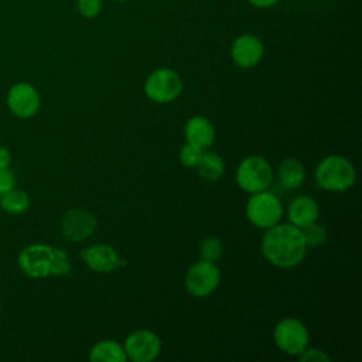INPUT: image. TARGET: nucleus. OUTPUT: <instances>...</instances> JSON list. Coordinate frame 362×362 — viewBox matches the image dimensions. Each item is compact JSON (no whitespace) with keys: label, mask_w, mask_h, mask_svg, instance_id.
Here are the masks:
<instances>
[{"label":"nucleus","mask_w":362,"mask_h":362,"mask_svg":"<svg viewBox=\"0 0 362 362\" xmlns=\"http://www.w3.org/2000/svg\"><path fill=\"white\" fill-rule=\"evenodd\" d=\"M274 341L283 352L298 355L307 348L308 331L301 321L296 318H284L274 328Z\"/></svg>","instance_id":"obj_8"},{"label":"nucleus","mask_w":362,"mask_h":362,"mask_svg":"<svg viewBox=\"0 0 362 362\" xmlns=\"http://www.w3.org/2000/svg\"><path fill=\"white\" fill-rule=\"evenodd\" d=\"M0 311H1V301H0Z\"/></svg>","instance_id":"obj_30"},{"label":"nucleus","mask_w":362,"mask_h":362,"mask_svg":"<svg viewBox=\"0 0 362 362\" xmlns=\"http://www.w3.org/2000/svg\"><path fill=\"white\" fill-rule=\"evenodd\" d=\"M283 215L281 201L269 191L255 192L246 204V216L257 228L269 229L274 226Z\"/></svg>","instance_id":"obj_3"},{"label":"nucleus","mask_w":362,"mask_h":362,"mask_svg":"<svg viewBox=\"0 0 362 362\" xmlns=\"http://www.w3.org/2000/svg\"><path fill=\"white\" fill-rule=\"evenodd\" d=\"M221 273L215 263L201 260L189 267L185 277V286L192 296L206 297L216 288Z\"/></svg>","instance_id":"obj_9"},{"label":"nucleus","mask_w":362,"mask_h":362,"mask_svg":"<svg viewBox=\"0 0 362 362\" xmlns=\"http://www.w3.org/2000/svg\"><path fill=\"white\" fill-rule=\"evenodd\" d=\"M6 103L13 116L18 119H30L37 115L41 99L38 90L31 83L17 82L8 89Z\"/></svg>","instance_id":"obj_7"},{"label":"nucleus","mask_w":362,"mask_h":362,"mask_svg":"<svg viewBox=\"0 0 362 362\" xmlns=\"http://www.w3.org/2000/svg\"><path fill=\"white\" fill-rule=\"evenodd\" d=\"M273 180L270 164L260 156L246 157L238 168L236 181L239 187L250 194L264 191Z\"/></svg>","instance_id":"obj_4"},{"label":"nucleus","mask_w":362,"mask_h":362,"mask_svg":"<svg viewBox=\"0 0 362 362\" xmlns=\"http://www.w3.org/2000/svg\"><path fill=\"white\" fill-rule=\"evenodd\" d=\"M89 358L95 362H124L126 352L115 341H100L92 348Z\"/></svg>","instance_id":"obj_18"},{"label":"nucleus","mask_w":362,"mask_h":362,"mask_svg":"<svg viewBox=\"0 0 362 362\" xmlns=\"http://www.w3.org/2000/svg\"><path fill=\"white\" fill-rule=\"evenodd\" d=\"M71 272V262L68 253L64 249L54 247V256L51 263V276H64Z\"/></svg>","instance_id":"obj_22"},{"label":"nucleus","mask_w":362,"mask_h":362,"mask_svg":"<svg viewBox=\"0 0 362 362\" xmlns=\"http://www.w3.org/2000/svg\"><path fill=\"white\" fill-rule=\"evenodd\" d=\"M30 206V197L25 191L11 188L0 195V208L8 215H21Z\"/></svg>","instance_id":"obj_17"},{"label":"nucleus","mask_w":362,"mask_h":362,"mask_svg":"<svg viewBox=\"0 0 362 362\" xmlns=\"http://www.w3.org/2000/svg\"><path fill=\"white\" fill-rule=\"evenodd\" d=\"M96 229L95 216L81 208L68 209L61 219L62 236L69 242H81L90 236Z\"/></svg>","instance_id":"obj_11"},{"label":"nucleus","mask_w":362,"mask_h":362,"mask_svg":"<svg viewBox=\"0 0 362 362\" xmlns=\"http://www.w3.org/2000/svg\"><path fill=\"white\" fill-rule=\"evenodd\" d=\"M305 178V171L303 165L294 160V158H287L279 165V180L283 187L293 189L298 188Z\"/></svg>","instance_id":"obj_16"},{"label":"nucleus","mask_w":362,"mask_h":362,"mask_svg":"<svg viewBox=\"0 0 362 362\" xmlns=\"http://www.w3.org/2000/svg\"><path fill=\"white\" fill-rule=\"evenodd\" d=\"M11 164V153L3 144H0V168H7Z\"/></svg>","instance_id":"obj_27"},{"label":"nucleus","mask_w":362,"mask_h":362,"mask_svg":"<svg viewBox=\"0 0 362 362\" xmlns=\"http://www.w3.org/2000/svg\"><path fill=\"white\" fill-rule=\"evenodd\" d=\"M318 212V205L311 197L300 195L288 206V219L294 226L304 228L317 221Z\"/></svg>","instance_id":"obj_15"},{"label":"nucleus","mask_w":362,"mask_h":362,"mask_svg":"<svg viewBox=\"0 0 362 362\" xmlns=\"http://www.w3.org/2000/svg\"><path fill=\"white\" fill-rule=\"evenodd\" d=\"M76 7L85 18H93L102 10V0H76Z\"/></svg>","instance_id":"obj_24"},{"label":"nucleus","mask_w":362,"mask_h":362,"mask_svg":"<svg viewBox=\"0 0 362 362\" xmlns=\"http://www.w3.org/2000/svg\"><path fill=\"white\" fill-rule=\"evenodd\" d=\"M124 352L134 362H150L157 358L161 349L158 337L147 329L132 332L124 339Z\"/></svg>","instance_id":"obj_10"},{"label":"nucleus","mask_w":362,"mask_h":362,"mask_svg":"<svg viewBox=\"0 0 362 362\" xmlns=\"http://www.w3.org/2000/svg\"><path fill=\"white\" fill-rule=\"evenodd\" d=\"M185 139L187 143L197 146L199 148H206L214 143L215 130L211 122L202 116L191 117L185 124Z\"/></svg>","instance_id":"obj_14"},{"label":"nucleus","mask_w":362,"mask_h":362,"mask_svg":"<svg viewBox=\"0 0 362 362\" xmlns=\"http://www.w3.org/2000/svg\"><path fill=\"white\" fill-rule=\"evenodd\" d=\"M202 153H204L202 148L187 143L180 151V160L185 167H194L199 163V160L202 157Z\"/></svg>","instance_id":"obj_23"},{"label":"nucleus","mask_w":362,"mask_h":362,"mask_svg":"<svg viewBox=\"0 0 362 362\" xmlns=\"http://www.w3.org/2000/svg\"><path fill=\"white\" fill-rule=\"evenodd\" d=\"M298 356H300V361H303V362H318V361L327 362V361H329L328 355H325L321 349H315V348H310V349L304 348L298 354Z\"/></svg>","instance_id":"obj_26"},{"label":"nucleus","mask_w":362,"mask_h":362,"mask_svg":"<svg viewBox=\"0 0 362 362\" xmlns=\"http://www.w3.org/2000/svg\"><path fill=\"white\" fill-rule=\"evenodd\" d=\"M79 256L92 270L99 273H109L116 267L126 264V262L122 260L109 245H95L85 247L81 250Z\"/></svg>","instance_id":"obj_13"},{"label":"nucleus","mask_w":362,"mask_h":362,"mask_svg":"<svg viewBox=\"0 0 362 362\" xmlns=\"http://www.w3.org/2000/svg\"><path fill=\"white\" fill-rule=\"evenodd\" d=\"M14 187H16V175L10 170V167L0 168V195L10 191Z\"/></svg>","instance_id":"obj_25"},{"label":"nucleus","mask_w":362,"mask_h":362,"mask_svg":"<svg viewBox=\"0 0 362 362\" xmlns=\"http://www.w3.org/2000/svg\"><path fill=\"white\" fill-rule=\"evenodd\" d=\"M263 42L253 34L239 35L230 48V57L240 68H252L257 65L263 57Z\"/></svg>","instance_id":"obj_12"},{"label":"nucleus","mask_w":362,"mask_h":362,"mask_svg":"<svg viewBox=\"0 0 362 362\" xmlns=\"http://www.w3.org/2000/svg\"><path fill=\"white\" fill-rule=\"evenodd\" d=\"M199 175L206 181H216L223 174V160L216 153H202L199 163L197 164Z\"/></svg>","instance_id":"obj_19"},{"label":"nucleus","mask_w":362,"mask_h":362,"mask_svg":"<svg viewBox=\"0 0 362 362\" xmlns=\"http://www.w3.org/2000/svg\"><path fill=\"white\" fill-rule=\"evenodd\" d=\"M262 252L274 266L293 267L298 264L307 253L301 228L293 223H276L269 228L262 240Z\"/></svg>","instance_id":"obj_1"},{"label":"nucleus","mask_w":362,"mask_h":362,"mask_svg":"<svg viewBox=\"0 0 362 362\" xmlns=\"http://www.w3.org/2000/svg\"><path fill=\"white\" fill-rule=\"evenodd\" d=\"M247 1L257 8H269V7H273L274 4H277L280 0H247Z\"/></svg>","instance_id":"obj_28"},{"label":"nucleus","mask_w":362,"mask_h":362,"mask_svg":"<svg viewBox=\"0 0 362 362\" xmlns=\"http://www.w3.org/2000/svg\"><path fill=\"white\" fill-rule=\"evenodd\" d=\"M146 95L160 103L174 100L182 90V82L177 72L170 68H158L146 81Z\"/></svg>","instance_id":"obj_6"},{"label":"nucleus","mask_w":362,"mask_h":362,"mask_svg":"<svg viewBox=\"0 0 362 362\" xmlns=\"http://www.w3.org/2000/svg\"><path fill=\"white\" fill-rule=\"evenodd\" d=\"M199 255L202 260L215 262L222 255V243L216 236H208L199 246Z\"/></svg>","instance_id":"obj_21"},{"label":"nucleus","mask_w":362,"mask_h":362,"mask_svg":"<svg viewBox=\"0 0 362 362\" xmlns=\"http://www.w3.org/2000/svg\"><path fill=\"white\" fill-rule=\"evenodd\" d=\"M52 256V246L45 243H33L21 249L17 263L25 276L31 279H42L51 276Z\"/></svg>","instance_id":"obj_5"},{"label":"nucleus","mask_w":362,"mask_h":362,"mask_svg":"<svg viewBox=\"0 0 362 362\" xmlns=\"http://www.w3.org/2000/svg\"><path fill=\"white\" fill-rule=\"evenodd\" d=\"M305 245L308 246H321L327 240V229L324 225L313 222L301 228Z\"/></svg>","instance_id":"obj_20"},{"label":"nucleus","mask_w":362,"mask_h":362,"mask_svg":"<svg viewBox=\"0 0 362 362\" xmlns=\"http://www.w3.org/2000/svg\"><path fill=\"white\" fill-rule=\"evenodd\" d=\"M315 180L321 188L341 192L354 185L356 173L348 158L342 156H328L318 164Z\"/></svg>","instance_id":"obj_2"},{"label":"nucleus","mask_w":362,"mask_h":362,"mask_svg":"<svg viewBox=\"0 0 362 362\" xmlns=\"http://www.w3.org/2000/svg\"><path fill=\"white\" fill-rule=\"evenodd\" d=\"M113 1H119V3H123V1H127V0H113Z\"/></svg>","instance_id":"obj_29"}]
</instances>
